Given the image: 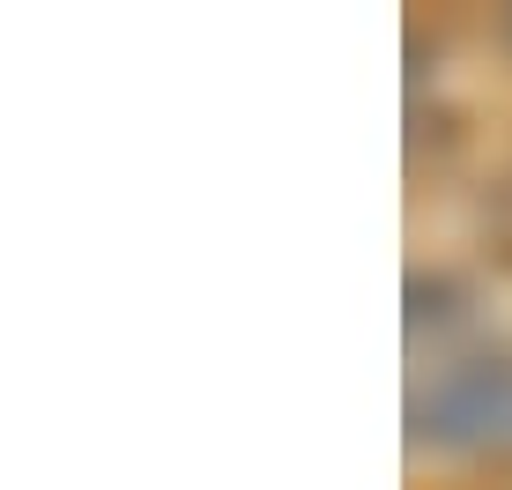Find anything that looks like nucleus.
Masks as SVG:
<instances>
[{
	"label": "nucleus",
	"mask_w": 512,
	"mask_h": 490,
	"mask_svg": "<svg viewBox=\"0 0 512 490\" xmlns=\"http://www.w3.org/2000/svg\"><path fill=\"white\" fill-rule=\"evenodd\" d=\"M409 446L416 453H512V349H453L416 364L409 387Z\"/></svg>",
	"instance_id": "nucleus-1"
}]
</instances>
